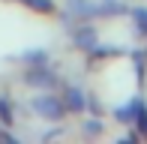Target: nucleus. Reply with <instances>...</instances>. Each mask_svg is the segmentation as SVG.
<instances>
[{
	"mask_svg": "<svg viewBox=\"0 0 147 144\" xmlns=\"http://www.w3.org/2000/svg\"><path fill=\"white\" fill-rule=\"evenodd\" d=\"M33 108H36L42 117H51V120H60L63 111H66L57 96H36V99H33Z\"/></svg>",
	"mask_w": 147,
	"mask_h": 144,
	"instance_id": "1",
	"label": "nucleus"
},
{
	"mask_svg": "<svg viewBox=\"0 0 147 144\" xmlns=\"http://www.w3.org/2000/svg\"><path fill=\"white\" fill-rule=\"evenodd\" d=\"M72 39H75L78 48H84V51H96V30H93L90 24L75 27V30H72Z\"/></svg>",
	"mask_w": 147,
	"mask_h": 144,
	"instance_id": "2",
	"label": "nucleus"
},
{
	"mask_svg": "<svg viewBox=\"0 0 147 144\" xmlns=\"http://www.w3.org/2000/svg\"><path fill=\"white\" fill-rule=\"evenodd\" d=\"M84 105H87V99H84V93L78 87H66V93H63V108L66 111H75V114H81Z\"/></svg>",
	"mask_w": 147,
	"mask_h": 144,
	"instance_id": "3",
	"label": "nucleus"
},
{
	"mask_svg": "<svg viewBox=\"0 0 147 144\" xmlns=\"http://www.w3.org/2000/svg\"><path fill=\"white\" fill-rule=\"evenodd\" d=\"M54 81H57V75L51 69H33V72H27V84H33V87H51Z\"/></svg>",
	"mask_w": 147,
	"mask_h": 144,
	"instance_id": "4",
	"label": "nucleus"
},
{
	"mask_svg": "<svg viewBox=\"0 0 147 144\" xmlns=\"http://www.w3.org/2000/svg\"><path fill=\"white\" fill-rule=\"evenodd\" d=\"M24 6H30L33 12H42V15L54 12V0H24Z\"/></svg>",
	"mask_w": 147,
	"mask_h": 144,
	"instance_id": "5",
	"label": "nucleus"
},
{
	"mask_svg": "<svg viewBox=\"0 0 147 144\" xmlns=\"http://www.w3.org/2000/svg\"><path fill=\"white\" fill-rule=\"evenodd\" d=\"M0 123H15V114H12L9 96H0Z\"/></svg>",
	"mask_w": 147,
	"mask_h": 144,
	"instance_id": "6",
	"label": "nucleus"
},
{
	"mask_svg": "<svg viewBox=\"0 0 147 144\" xmlns=\"http://www.w3.org/2000/svg\"><path fill=\"white\" fill-rule=\"evenodd\" d=\"M135 21H138V30H144V33H147V9H138V12H135Z\"/></svg>",
	"mask_w": 147,
	"mask_h": 144,
	"instance_id": "7",
	"label": "nucleus"
}]
</instances>
